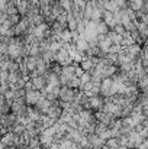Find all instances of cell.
Wrapping results in <instances>:
<instances>
[{
    "label": "cell",
    "instance_id": "ba28073f",
    "mask_svg": "<svg viewBox=\"0 0 148 149\" xmlns=\"http://www.w3.org/2000/svg\"><path fill=\"white\" fill-rule=\"evenodd\" d=\"M103 99L100 96H90L89 97V109L90 110H102Z\"/></svg>",
    "mask_w": 148,
    "mask_h": 149
},
{
    "label": "cell",
    "instance_id": "4fadbf2b",
    "mask_svg": "<svg viewBox=\"0 0 148 149\" xmlns=\"http://www.w3.org/2000/svg\"><path fill=\"white\" fill-rule=\"evenodd\" d=\"M110 47H112V41L107 36H105L102 41H99V49L102 51L103 54H107V51H109Z\"/></svg>",
    "mask_w": 148,
    "mask_h": 149
},
{
    "label": "cell",
    "instance_id": "2e32d148",
    "mask_svg": "<svg viewBox=\"0 0 148 149\" xmlns=\"http://www.w3.org/2000/svg\"><path fill=\"white\" fill-rule=\"evenodd\" d=\"M144 4H145V0H132V1L129 3V7H131L132 10L138 12V10H141V9L144 7Z\"/></svg>",
    "mask_w": 148,
    "mask_h": 149
},
{
    "label": "cell",
    "instance_id": "7c38bea8",
    "mask_svg": "<svg viewBox=\"0 0 148 149\" xmlns=\"http://www.w3.org/2000/svg\"><path fill=\"white\" fill-rule=\"evenodd\" d=\"M116 72H118V67L113 65V64H110V65H106V67H105L102 75H103V78H106V77H113Z\"/></svg>",
    "mask_w": 148,
    "mask_h": 149
},
{
    "label": "cell",
    "instance_id": "5b68a950",
    "mask_svg": "<svg viewBox=\"0 0 148 149\" xmlns=\"http://www.w3.org/2000/svg\"><path fill=\"white\" fill-rule=\"evenodd\" d=\"M113 84V78L112 77H106L102 80L100 83V96L102 97H110V87Z\"/></svg>",
    "mask_w": 148,
    "mask_h": 149
},
{
    "label": "cell",
    "instance_id": "4316f807",
    "mask_svg": "<svg viewBox=\"0 0 148 149\" xmlns=\"http://www.w3.org/2000/svg\"><path fill=\"white\" fill-rule=\"evenodd\" d=\"M147 149H148V148H147Z\"/></svg>",
    "mask_w": 148,
    "mask_h": 149
},
{
    "label": "cell",
    "instance_id": "3957f363",
    "mask_svg": "<svg viewBox=\"0 0 148 149\" xmlns=\"http://www.w3.org/2000/svg\"><path fill=\"white\" fill-rule=\"evenodd\" d=\"M29 83H31V86H32L34 90H39V91H42V90L47 87L45 75H31Z\"/></svg>",
    "mask_w": 148,
    "mask_h": 149
},
{
    "label": "cell",
    "instance_id": "8fae6325",
    "mask_svg": "<svg viewBox=\"0 0 148 149\" xmlns=\"http://www.w3.org/2000/svg\"><path fill=\"white\" fill-rule=\"evenodd\" d=\"M74 45H76V48L79 51H81V52H86V51L90 48V45H89V41L86 39V38H79L76 42H74Z\"/></svg>",
    "mask_w": 148,
    "mask_h": 149
},
{
    "label": "cell",
    "instance_id": "6da1fadb",
    "mask_svg": "<svg viewBox=\"0 0 148 149\" xmlns=\"http://www.w3.org/2000/svg\"><path fill=\"white\" fill-rule=\"evenodd\" d=\"M76 93H77L76 88H70L68 86H61L58 100H60V101H68V103H73V101H74V97H76Z\"/></svg>",
    "mask_w": 148,
    "mask_h": 149
},
{
    "label": "cell",
    "instance_id": "ffe728a7",
    "mask_svg": "<svg viewBox=\"0 0 148 149\" xmlns=\"http://www.w3.org/2000/svg\"><path fill=\"white\" fill-rule=\"evenodd\" d=\"M81 86V81H80V77H73L71 80H70V83H68V87L70 88H79Z\"/></svg>",
    "mask_w": 148,
    "mask_h": 149
},
{
    "label": "cell",
    "instance_id": "9c48e42d",
    "mask_svg": "<svg viewBox=\"0 0 148 149\" xmlns=\"http://www.w3.org/2000/svg\"><path fill=\"white\" fill-rule=\"evenodd\" d=\"M61 113H62V109L58 106V104H51V107L48 109V111H47V116L49 117H54V119H60L61 117Z\"/></svg>",
    "mask_w": 148,
    "mask_h": 149
},
{
    "label": "cell",
    "instance_id": "7a4b0ae2",
    "mask_svg": "<svg viewBox=\"0 0 148 149\" xmlns=\"http://www.w3.org/2000/svg\"><path fill=\"white\" fill-rule=\"evenodd\" d=\"M55 61L60 64V65H62V67H67V65H70V64H73V59L70 58V54H68V49L65 48V47H62L61 49L58 51L57 54H55Z\"/></svg>",
    "mask_w": 148,
    "mask_h": 149
},
{
    "label": "cell",
    "instance_id": "d4e9b609",
    "mask_svg": "<svg viewBox=\"0 0 148 149\" xmlns=\"http://www.w3.org/2000/svg\"><path fill=\"white\" fill-rule=\"evenodd\" d=\"M147 31H148V22H147Z\"/></svg>",
    "mask_w": 148,
    "mask_h": 149
},
{
    "label": "cell",
    "instance_id": "5bb4252c",
    "mask_svg": "<svg viewBox=\"0 0 148 149\" xmlns=\"http://www.w3.org/2000/svg\"><path fill=\"white\" fill-rule=\"evenodd\" d=\"M95 67V64L92 62V59L90 58H87V56H84L81 61H80V68L83 70V71H92V68Z\"/></svg>",
    "mask_w": 148,
    "mask_h": 149
},
{
    "label": "cell",
    "instance_id": "484cf974",
    "mask_svg": "<svg viewBox=\"0 0 148 149\" xmlns=\"http://www.w3.org/2000/svg\"><path fill=\"white\" fill-rule=\"evenodd\" d=\"M147 3H148V0H147Z\"/></svg>",
    "mask_w": 148,
    "mask_h": 149
},
{
    "label": "cell",
    "instance_id": "277c9868",
    "mask_svg": "<svg viewBox=\"0 0 148 149\" xmlns=\"http://www.w3.org/2000/svg\"><path fill=\"white\" fill-rule=\"evenodd\" d=\"M86 136H87V141H89V146H90V148H102V146H105V143H106V141H103L97 133H95V132L87 133Z\"/></svg>",
    "mask_w": 148,
    "mask_h": 149
},
{
    "label": "cell",
    "instance_id": "8992f818",
    "mask_svg": "<svg viewBox=\"0 0 148 149\" xmlns=\"http://www.w3.org/2000/svg\"><path fill=\"white\" fill-rule=\"evenodd\" d=\"M41 96H42V93L39 90H26V94H25L26 104L28 106H35Z\"/></svg>",
    "mask_w": 148,
    "mask_h": 149
},
{
    "label": "cell",
    "instance_id": "44dd1931",
    "mask_svg": "<svg viewBox=\"0 0 148 149\" xmlns=\"http://www.w3.org/2000/svg\"><path fill=\"white\" fill-rule=\"evenodd\" d=\"M80 81H81V84H84V83H90V81H92V74H90L89 71H84V72L80 75Z\"/></svg>",
    "mask_w": 148,
    "mask_h": 149
},
{
    "label": "cell",
    "instance_id": "9a60e30c",
    "mask_svg": "<svg viewBox=\"0 0 148 149\" xmlns=\"http://www.w3.org/2000/svg\"><path fill=\"white\" fill-rule=\"evenodd\" d=\"M28 145L32 149L41 148V141H39V135H31V139L28 142Z\"/></svg>",
    "mask_w": 148,
    "mask_h": 149
},
{
    "label": "cell",
    "instance_id": "d6986e66",
    "mask_svg": "<svg viewBox=\"0 0 148 149\" xmlns=\"http://www.w3.org/2000/svg\"><path fill=\"white\" fill-rule=\"evenodd\" d=\"M137 86H138V88L142 91L145 87H148V75H141L140 78H138V81H137Z\"/></svg>",
    "mask_w": 148,
    "mask_h": 149
},
{
    "label": "cell",
    "instance_id": "52a82bcc",
    "mask_svg": "<svg viewBox=\"0 0 148 149\" xmlns=\"http://www.w3.org/2000/svg\"><path fill=\"white\" fill-rule=\"evenodd\" d=\"M41 114H47V111H48V109L51 107V101L49 100H47V97L42 94L41 97H39V100L36 101V104L34 106Z\"/></svg>",
    "mask_w": 148,
    "mask_h": 149
},
{
    "label": "cell",
    "instance_id": "ac0fdd59",
    "mask_svg": "<svg viewBox=\"0 0 148 149\" xmlns=\"http://www.w3.org/2000/svg\"><path fill=\"white\" fill-rule=\"evenodd\" d=\"M109 32V26L103 22V20H99L97 22V33L99 35H106Z\"/></svg>",
    "mask_w": 148,
    "mask_h": 149
},
{
    "label": "cell",
    "instance_id": "cb8c5ba5",
    "mask_svg": "<svg viewBox=\"0 0 148 149\" xmlns=\"http://www.w3.org/2000/svg\"><path fill=\"white\" fill-rule=\"evenodd\" d=\"M126 1H128V3H131V1H132V0H126Z\"/></svg>",
    "mask_w": 148,
    "mask_h": 149
},
{
    "label": "cell",
    "instance_id": "e0dca14e",
    "mask_svg": "<svg viewBox=\"0 0 148 149\" xmlns=\"http://www.w3.org/2000/svg\"><path fill=\"white\" fill-rule=\"evenodd\" d=\"M58 4L62 7V10H65L67 13L68 12H71V9H73V1L71 0H58Z\"/></svg>",
    "mask_w": 148,
    "mask_h": 149
},
{
    "label": "cell",
    "instance_id": "603a6c76",
    "mask_svg": "<svg viewBox=\"0 0 148 149\" xmlns=\"http://www.w3.org/2000/svg\"><path fill=\"white\" fill-rule=\"evenodd\" d=\"M118 149H129V148H128L126 145H119V148Z\"/></svg>",
    "mask_w": 148,
    "mask_h": 149
},
{
    "label": "cell",
    "instance_id": "30bf717a",
    "mask_svg": "<svg viewBox=\"0 0 148 149\" xmlns=\"http://www.w3.org/2000/svg\"><path fill=\"white\" fill-rule=\"evenodd\" d=\"M106 36L112 41V44H121V42H122V38H123V35L115 32L113 29H109V32L106 33Z\"/></svg>",
    "mask_w": 148,
    "mask_h": 149
},
{
    "label": "cell",
    "instance_id": "7402d4cb",
    "mask_svg": "<svg viewBox=\"0 0 148 149\" xmlns=\"http://www.w3.org/2000/svg\"><path fill=\"white\" fill-rule=\"evenodd\" d=\"M20 17H22V16H20L19 13H16V15H10L7 19H9V22L12 23V26H15V25H16V23L20 20Z\"/></svg>",
    "mask_w": 148,
    "mask_h": 149
}]
</instances>
